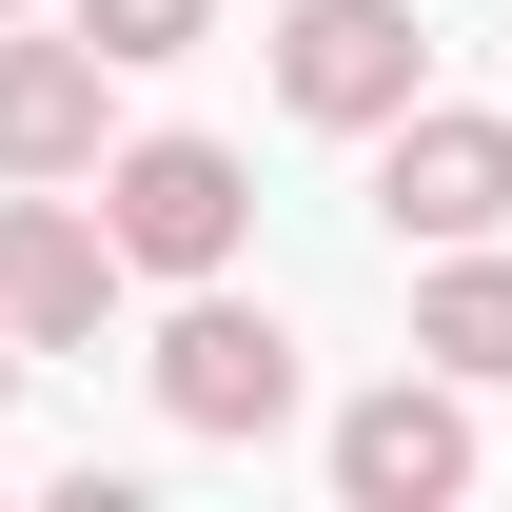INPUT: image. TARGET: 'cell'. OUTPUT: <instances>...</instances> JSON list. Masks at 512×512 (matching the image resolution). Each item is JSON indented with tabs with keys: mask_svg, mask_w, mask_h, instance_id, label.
<instances>
[{
	"mask_svg": "<svg viewBox=\"0 0 512 512\" xmlns=\"http://www.w3.org/2000/svg\"><path fill=\"white\" fill-rule=\"evenodd\" d=\"M99 237H119V276H237L256 237V178H237V138H99Z\"/></svg>",
	"mask_w": 512,
	"mask_h": 512,
	"instance_id": "1",
	"label": "cell"
},
{
	"mask_svg": "<svg viewBox=\"0 0 512 512\" xmlns=\"http://www.w3.org/2000/svg\"><path fill=\"white\" fill-rule=\"evenodd\" d=\"M375 217H394V256L512 237V119H473V99H394V119H375Z\"/></svg>",
	"mask_w": 512,
	"mask_h": 512,
	"instance_id": "2",
	"label": "cell"
},
{
	"mask_svg": "<svg viewBox=\"0 0 512 512\" xmlns=\"http://www.w3.org/2000/svg\"><path fill=\"white\" fill-rule=\"evenodd\" d=\"M276 99L316 138H375L394 99H434V20H414V0H296V20H276Z\"/></svg>",
	"mask_w": 512,
	"mask_h": 512,
	"instance_id": "3",
	"label": "cell"
},
{
	"mask_svg": "<svg viewBox=\"0 0 512 512\" xmlns=\"http://www.w3.org/2000/svg\"><path fill=\"white\" fill-rule=\"evenodd\" d=\"M158 414H178V434H276V414H296V335H276V296L178 276V316H158Z\"/></svg>",
	"mask_w": 512,
	"mask_h": 512,
	"instance_id": "4",
	"label": "cell"
},
{
	"mask_svg": "<svg viewBox=\"0 0 512 512\" xmlns=\"http://www.w3.org/2000/svg\"><path fill=\"white\" fill-rule=\"evenodd\" d=\"M99 316H119V237H99V197L20 178V197H0V335H20V355H99Z\"/></svg>",
	"mask_w": 512,
	"mask_h": 512,
	"instance_id": "5",
	"label": "cell"
},
{
	"mask_svg": "<svg viewBox=\"0 0 512 512\" xmlns=\"http://www.w3.org/2000/svg\"><path fill=\"white\" fill-rule=\"evenodd\" d=\"M335 493H355V512H453V493H473V394H453L434 355L375 375L355 414H335Z\"/></svg>",
	"mask_w": 512,
	"mask_h": 512,
	"instance_id": "6",
	"label": "cell"
},
{
	"mask_svg": "<svg viewBox=\"0 0 512 512\" xmlns=\"http://www.w3.org/2000/svg\"><path fill=\"white\" fill-rule=\"evenodd\" d=\"M99 79H119V60H99L79 20H60V40L0 20V178H99V138H119V119H99Z\"/></svg>",
	"mask_w": 512,
	"mask_h": 512,
	"instance_id": "7",
	"label": "cell"
},
{
	"mask_svg": "<svg viewBox=\"0 0 512 512\" xmlns=\"http://www.w3.org/2000/svg\"><path fill=\"white\" fill-rule=\"evenodd\" d=\"M414 355H434L453 394H493V375H512V256H493V237H453L434 276H414Z\"/></svg>",
	"mask_w": 512,
	"mask_h": 512,
	"instance_id": "8",
	"label": "cell"
},
{
	"mask_svg": "<svg viewBox=\"0 0 512 512\" xmlns=\"http://www.w3.org/2000/svg\"><path fill=\"white\" fill-rule=\"evenodd\" d=\"M79 40H99L119 79H158V60H197V40H217V0H79Z\"/></svg>",
	"mask_w": 512,
	"mask_h": 512,
	"instance_id": "9",
	"label": "cell"
},
{
	"mask_svg": "<svg viewBox=\"0 0 512 512\" xmlns=\"http://www.w3.org/2000/svg\"><path fill=\"white\" fill-rule=\"evenodd\" d=\"M0 394H20V335H0Z\"/></svg>",
	"mask_w": 512,
	"mask_h": 512,
	"instance_id": "10",
	"label": "cell"
},
{
	"mask_svg": "<svg viewBox=\"0 0 512 512\" xmlns=\"http://www.w3.org/2000/svg\"><path fill=\"white\" fill-rule=\"evenodd\" d=\"M0 20H40V0H0Z\"/></svg>",
	"mask_w": 512,
	"mask_h": 512,
	"instance_id": "11",
	"label": "cell"
}]
</instances>
